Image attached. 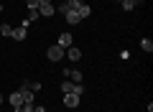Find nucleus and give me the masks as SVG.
<instances>
[{
	"instance_id": "11",
	"label": "nucleus",
	"mask_w": 153,
	"mask_h": 112,
	"mask_svg": "<svg viewBox=\"0 0 153 112\" xmlns=\"http://www.w3.org/2000/svg\"><path fill=\"white\" fill-rule=\"evenodd\" d=\"M21 89H28V92H33V94H36V92L41 89V82H23Z\"/></svg>"
},
{
	"instance_id": "23",
	"label": "nucleus",
	"mask_w": 153,
	"mask_h": 112,
	"mask_svg": "<svg viewBox=\"0 0 153 112\" xmlns=\"http://www.w3.org/2000/svg\"><path fill=\"white\" fill-rule=\"evenodd\" d=\"M117 3H123V0H117Z\"/></svg>"
},
{
	"instance_id": "22",
	"label": "nucleus",
	"mask_w": 153,
	"mask_h": 112,
	"mask_svg": "<svg viewBox=\"0 0 153 112\" xmlns=\"http://www.w3.org/2000/svg\"><path fill=\"white\" fill-rule=\"evenodd\" d=\"M0 13H3V5H0Z\"/></svg>"
},
{
	"instance_id": "14",
	"label": "nucleus",
	"mask_w": 153,
	"mask_h": 112,
	"mask_svg": "<svg viewBox=\"0 0 153 112\" xmlns=\"http://www.w3.org/2000/svg\"><path fill=\"white\" fill-rule=\"evenodd\" d=\"M140 48H143L146 53H151V51H153V41H151V38H143V41H140Z\"/></svg>"
},
{
	"instance_id": "17",
	"label": "nucleus",
	"mask_w": 153,
	"mask_h": 112,
	"mask_svg": "<svg viewBox=\"0 0 153 112\" xmlns=\"http://www.w3.org/2000/svg\"><path fill=\"white\" fill-rule=\"evenodd\" d=\"M36 18H38V8H28V18L26 21L31 23V21H36Z\"/></svg>"
},
{
	"instance_id": "12",
	"label": "nucleus",
	"mask_w": 153,
	"mask_h": 112,
	"mask_svg": "<svg viewBox=\"0 0 153 112\" xmlns=\"http://www.w3.org/2000/svg\"><path fill=\"white\" fill-rule=\"evenodd\" d=\"M120 5H123V10H128V13H130V10H135V8L140 5V0H123Z\"/></svg>"
},
{
	"instance_id": "4",
	"label": "nucleus",
	"mask_w": 153,
	"mask_h": 112,
	"mask_svg": "<svg viewBox=\"0 0 153 112\" xmlns=\"http://www.w3.org/2000/svg\"><path fill=\"white\" fill-rule=\"evenodd\" d=\"M46 56H49V61H61V59L66 56V51H64L61 46H56V43H54V46H49V51H46Z\"/></svg>"
},
{
	"instance_id": "13",
	"label": "nucleus",
	"mask_w": 153,
	"mask_h": 112,
	"mask_svg": "<svg viewBox=\"0 0 153 112\" xmlns=\"http://www.w3.org/2000/svg\"><path fill=\"white\" fill-rule=\"evenodd\" d=\"M76 13H79V18H87V16H92V8H89L87 3H82V5L76 8Z\"/></svg>"
},
{
	"instance_id": "2",
	"label": "nucleus",
	"mask_w": 153,
	"mask_h": 112,
	"mask_svg": "<svg viewBox=\"0 0 153 112\" xmlns=\"http://www.w3.org/2000/svg\"><path fill=\"white\" fill-rule=\"evenodd\" d=\"M56 13V5L54 3H46V0H38V16H44V18H51Z\"/></svg>"
},
{
	"instance_id": "10",
	"label": "nucleus",
	"mask_w": 153,
	"mask_h": 112,
	"mask_svg": "<svg viewBox=\"0 0 153 112\" xmlns=\"http://www.w3.org/2000/svg\"><path fill=\"white\" fill-rule=\"evenodd\" d=\"M66 59H71V61H79V59H82V51H79L76 46H69V48H66Z\"/></svg>"
},
{
	"instance_id": "15",
	"label": "nucleus",
	"mask_w": 153,
	"mask_h": 112,
	"mask_svg": "<svg viewBox=\"0 0 153 112\" xmlns=\"http://www.w3.org/2000/svg\"><path fill=\"white\" fill-rule=\"evenodd\" d=\"M33 107H36L33 102H23V105L18 107V112H33Z\"/></svg>"
},
{
	"instance_id": "20",
	"label": "nucleus",
	"mask_w": 153,
	"mask_h": 112,
	"mask_svg": "<svg viewBox=\"0 0 153 112\" xmlns=\"http://www.w3.org/2000/svg\"><path fill=\"white\" fill-rule=\"evenodd\" d=\"M33 112H46V107H33Z\"/></svg>"
},
{
	"instance_id": "21",
	"label": "nucleus",
	"mask_w": 153,
	"mask_h": 112,
	"mask_svg": "<svg viewBox=\"0 0 153 112\" xmlns=\"http://www.w3.org/2000/svg\"><path fill=\"white\" fill-rule=\"evenodd\" d=\"M0 105H3V94H0Z\"/></svg>"
},
{
	"instance_id": "9",
	"label": "nucleus",
	"mask_w": 153,
	"mask_h": 112,
	"mask_svg": "<svg viewBox=\"0 0 153 112\" xmlns=\"http://www.w3.org/2000/svg\"><path fill=\"white\" fill-rule=\"evenodd\" d=\"M64 76L69 82H74V84H82V71H76V69H71V71H64Z\"/></svg>"
},
{
	"instance_id": "19",
	"label": "nucleus",
	"mask_w": 153,
	"mask_h": 112,
	"mask_svg": "<svg viewBox=\"0 0 153 112\" xmlns=\"http://www.w3.org/2000/svg\"><path fill=\"white\" fill-rule=\"evenodd\" d=\"M26 5L28 8H38V0H26Z\"/></svg>"
},
{
	"instance_id": "3",
	"label": "nucleus",
	"mask_w": 153,
	"mask_h": 112,
	"mask_svg": "<svg viewBox=\"0 0 153 112\" xmlns=\"http://www.w3.org/2000/svg\"><path fill=\"white\" fill-rule=\"evenodd\" d=\"M59 10L64 13V18H66V23H69V26H76V23L82 21V18H79V13H76V10H71V8H66V5H61Z\"/></svg>"
},
{
	"instance_id": "6",
	"label": "nucleus",
	"mask_w": 153,
	"mask_h": 112,
	"mask_svg": "<svg viewBox=\"0 0 153 112\" xmlns=\"http://www.w3.org/2000/svg\"><path fill=\"white\" fill-rule=\"evenodd\" d=\"M26 36H28V26H18V28H13V36L10 38H16V41H26Z\"/></svg>"
},
{
	"instance_id": "7",
	"label": "nucleus",
	"mask_w": 153,
	"mask_h": 112,
	"mask_svg": "<svg viewBox=\"0 0 153 112\" xmlns=\"http://www.w3.org/2000/svg\"><path fill=\"white\" fill-rule=\"evenodd\" d=\"M71 41H74V36H71V33H61V36H59V41H56V46H61V48L66 51V48L71 46Z\"/></svg>"
},
{
	"instance_id": "8",
	"label": "nucleus",
	"mask_w": 153,
	"mask_h": 112,
	"mask_svg": "<svg viewBox=\"0 0 153 112\" xmlns=\"http://www.w3.org/2000/svg\"><path fill=\"white\" fill-rule=\"evenodd\" d=\"M64 105L69 107V110L79 107V94H64Z\"/></svg>"
},
{
	"instance_id": "1",
	"label": "nucleus",
	"mask_w": 153,
	"mask_h": 112,
	"mask_svg": "<svg viewBox=\"0 0 153 112\" xmlns=\"http://www.w3.org/2000/svg\"><path fill=\"white\" fill-rule=\"evenodd\" d=\"M61 92H64V94H79V97H82L84 94V87L82 84H74V82H69V79H64V82H61Z\"/></svg>"
},
{
	"instance_id": "5",
	"label": "nucleus",
	"mask_w": 153,
	"mask_h": 112,
	"mask_svg": "<svg viewBox=\"0 0 153 112\" xmlns=\"http://www.w3.org/2000/svg\"><path fill=\"white\" fill-rule=\"evenodd\" d=\"M8 102H10V107L18 112V107L23 105V92H21V89H16L13 94H8Z\"/></svg>"
},
{
	"instance_id": "16",
	"label": "nucleus",
	"mask_w": 153,
	"mask_h": 112,
	"mask_svg": "<svg viewBox=\"0 0 153 112\" xmlns=\"http://www.w3.org/2000/svg\"><path fill=\"white\" fill-rule=\"evenodd\" d=\"M82 3H84V0H66L64 5H66V8H71V10H76V8L82 5Z\"/></svg>"
},
{
	"instance_id": "18",
	"label": "nucleus",
	"mask_w": 153,
	"mask_h": 112,
	"mask_svg": "<svg viewBox=\"0 0 153 112\" xmlns=\"http://www.w3.org/2000/svg\"><path fill=\"white\" fill-rule=\"evenodd\" d=\"M0 33H3V36H13V26L3 23V26H0Z\"/></svg>"
}]
</instances>
